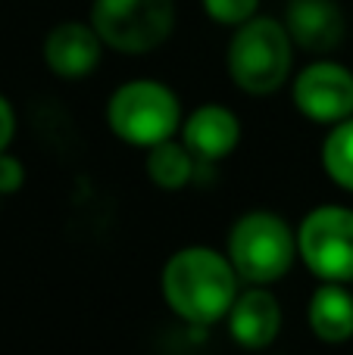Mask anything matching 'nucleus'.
Returning <instances> with one entry per match:
<instances>
[{
  "label": "nucleus",
  "instance_id": "423d86ee",
  "mask_svg": "<svg viewBox=\"0 0 353 355\" xmlns=\"http://www.w3.org/2000/svg\"><path fill=\"white\" fill-rule=\"evenodd\" d=\"M297 252L319 281H353V209L316 206L297 231Z\"/></svg>",
  "mask_w": 353,
  "mask_h": 355
},
{
  "label": "nucleus",
  "instance_id": "9b49d317",
  "mask_svg": "<svg viewBox=\"0 0 353 355\" xmlns=\"http://www.w3.org/2000/svg\"><path fill=\"white\" fill-rule=\"evenodd\" d=\"M285 28L297 47L310 53H329L344 41L347 22L335 0H291Z\"/></svg>",
  "mask_w": 353,
  "mask_h": 355
},
{
  "label": "nucleus",
  "instance_id": "f257e3e1",
  "mask_svg": "<svg viewBox=\"0 0 353 355\" xmlns=\"http://www.w3.org/2000/svg\"><path fill=\"white\" fill-rule=\"evenodd\" d=\"M238 271L229 256L210 246H185L163 268L166 306L188 324H216L238 300Z\"/></svg>",
  "mask_w": 353,
  "mask_h": 355
},
{
  "label": "nucleus",
  "instance_id": "dca6fc26",
  "mask_svg": "<svg viewBox=\"0 0 353 355\" xmlns=\"http://www.w3.org/2000/svg\"><path fill=\"white\" fill-rule=\"evenodd\" d=\"M22 184H25V168H22V162H19L16 156H10V153L3 150V153H0V196L16 193Z\"/></svg>",
  "mask_w": 353,
  "mask_h": 355
},
{
  "label": "nucleus",
  "instance_id": "f3484780",
  "mask_svg": "<svg viewBox=\"0 0 353 355\" xmlns=\"http://www.w3.org/2000/svg\"><path fill=\"white\" fill-rule=\"evenodd\" d=\"M13 131H16V116H13V106L6 103V97H0V153L10 147Z\"/></svg>",
  "mask_w": 353,
  "mask_h": 355
},
{
  "label": "nucleus",
  "instance_id": "ddd939ff",
  "mask_svg": "<svg viewBox=\"0 0 353 355\" xmlns=\"http://www.w3.org/2000/svg\"><path fill=\"white\" fill-rule=\"evenodd\" d=\"M194 153L172 137L147 150V175L160 190H181L194 178Z\"/></svg>",
  "mask_w": 353,
  "mask_h": 355
},
{
  "label": "nucleus",
  "instance_id": "f03ea898",
  "mask_svg": "<svg viewBox=\"0 0 353 355\" xmlns=\"http://www.w3.org/2000/svg\"><path fill=\"white\" fill-rule=\"evenodd\" d=\"M294 41L285 22L269 16H254L238 25L229 41L225 66L229 75L244 94L269 97L275 94L291 75Z\"/></svg>",
  "mask_w": 353,
  "mask_h": 355
},
{
  "label": "nucleus",
  "instance_id": "f8f14e48",
  "mask_svg": "<svg viewBox=\"0 0 353 355\" xmlns=\"http://www.w3.org/2000/svg\"><path fill=\"white\" fill-rule=\"evenodd\" d=\"M310 327L322 343H347L353 337V290L341 281H322L310 296Z\"/></svg>",
  "mask_w": 353,
  "mask_h": 355
},
{
  "label": "nucleus",
  "instance_id": "4468645a",
  "mask_svg": "<svg viewBox=\"0 0 353 355\" xmlns=\"http://www.w3.org/2000/svg\"><path fill=\"white\" fill-rule=\"evenodd\" d=\"M322 168L338 187L353 193V116L331 125L322 144Z\"/></svg>",
  "mask_w": 353,
  "mask_h": 355
},
{
  "label": "nucleus",
  "instance_id": "0eeeda50",
  "mask_svg": "<svg viewBox=\"0 0 353 355\" xmlns=\"http://www.w3.org/2000/svg\"><path fill=\"white\" fill-rule=\"evenodd\" d=\"M294 106L310 122L338 125L353 116V72L341 62L319 60L294 78Z\"/></svg>",
  "mask_w": 353,
  "mask_h": 355
},
{
  "label": "nucleus",
  "instance_id": "20e7f679",
  "mask_svg": "<svg viewBox=\"0 0 353 355\" xmlns=\"http://www.w3.org/2000/svg\"><path fill=\"white\" fill-rule=\"evenodd\" d=\"M229 259L241 281L266 287L291 271L294 259H297V234L288 227L281 215L269 212V209L244 212L231 225Z\"/></svg>",
  "mask_w": 353,
  "mask_h": 355
},
{
  "label": "nucleus",
  "instance_id": "1a4fd4ad",
  "mask_svg": "<svg viewBox=\"0 0 353 355\" xmlns=\"http://www.w3.org/2000/svg\"><path fill=\"white\" fill-rule=\"evenodd\" d=\"M225 321H229V334L238 346L266 349L281 331V306L275 293H269L263 284H254L238 293Z\"/></svg>",
  "mask_w": 353,
  "mask_h": 355
},
{
  "label": "nucleus",
  "instance_id": "6e6552de",
  "mask_svg": "<svg viewBox=\"0 0 353 355\" xmlns=\"http://www.w3.org/2000/svg\"><path fill=\"white\" fill-rule=\"evenodd\" d=\"M104 47L91 22H60L44 37V62L60 78H85L97 69Z\"/></svg>",
  "mask_w": 353,
  "mask_h": 355
},
{
  "label": "nucleus",
  "instance_id": "39448f33",
  "mask_svg": "<svg viewBox=\"0 0 353 355\" xmlns=\"http://www.w3.org/2000/svg\"><path fill=\"white\" fill-rule=\"evenodd\" d=\"M100 41L119 53H150L175 28V0H94L91 19Z\"/></svg>",
  "mask_w": 353,
  "mask_h": 355
},
{
  "label": "nucleus",
  "instance_id": "2eb2a0df",
  "mask_svg": "<svg viewBox=\"0 0 353 355\" xmlns=\"http://www.w3.org/2000/svg\"><path fill=\"white\" fill-rule=\"evenodd\" d=\"M206 10V16L219 25H229V28H238L247 19L256 16L260 10V0H200Z\"/></svg>",
  "mask_w": 353,
  "mask_h": 355
},
{
  "label": "nucleus",
  "instance_id": "7ed1b4c3",
  "mask_svg": "<svg viewBox=\"0 0 353 355\" xmlns=\"http://www.w3.org/2000/svg\"><path fill=\"white\" fill-rule=\"evenodd\" d=\"M106 122L119 141L131 147H156L181 128V103L172 87L154 78L125 81L106 103Z\"/></svg>",
  "mask_w": 353,
  "mask_h": 355
},
{
  "label": "nucleus",
  "instance_id": "9d476101",
  "mask_svg": "<svg viewBox=\"0 0 353 355\" xmlns=\"http://www.w3.org/2000/svg\"><path fill=\"white\" fill-rule=\"evenodd\" d=\"M241 141V122L229 106L206 103L197 106L181 122V144L194 153L197 162H219Z\"/></svg>",
  "mask_w": 353,
  "mask_h": 355
}]
</instances>
